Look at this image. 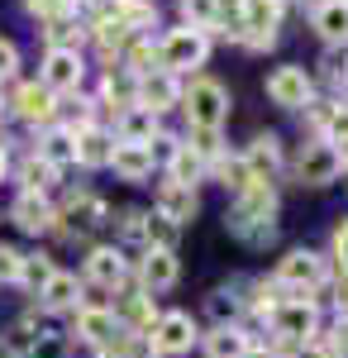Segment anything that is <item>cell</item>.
I'll use <instances>...</instances> for the list:
<instances>
[{
  "instance_id": "1",
  "label": "cell",
  "mask_w": 348,
  "mask_h": 358,
  "mask_svg": "<svg viewBox=\"0 0 348 358\" xmlns=\"http://www.w3.org/2000/svg\"><path fill=\"white\" fill-rule=\"evenodd\" d=\"M277 192H272V182H248L239 196H234V210H229V224L239 229L248 244H272L277 239Z\"/></svg>"
},
{
  "instance_id": "2",
  "label": "cell",
  "mask_w": 348,
  "mask_h": 358,
  "mask_svg": "<svg viewBox=\"0 0 348 358\" xmlns=\"http://www.w3.org/2000/svg\"><path fill=\"white\" fill-rule=\"evenodd\" d=\"M182 110H187L191 129H224V120H229V91L215 77H196L182 91Z\"/></svg>"
},
{
  "instance_id": "3",
  "label": "cell",
  "mask_w": 348,
  "mask_h": 358,
  "mask_svg": "<svg viewBox=\"0 0 348 358\" xmlns=\"http://www.w3.org/2000/svg\"><path fill=\"white\" fill-rule=\"evenodd\" d=\"M205 57H210V34H201V29H172L167 38L158 43V62L162 72H196V67H205Z\"/></svg>"
},
{
  "instance_id": "4",
  "label": "cell",
  "mask_w": 348,
  "mask_h": 358,
  "mask_svg": "<svg viewBox=\"0 0 348 358\" xmlns=\"http://www.w3.org/2000/svg\"><path fill=\"white\" fill-rule=\"evenodd\" d=\"M339 172H344V148H334L324 138L300 143V153H296V182L300 187H329Z\"/></svg>"
},
{
  "instance_id": "5",
  "label": "cell",
  "mask_w": 348,
  "mask_h": 358,
  "mask_svg": "<svg viewBox=\"0 0 348 358\" xmlns=\"http://www.w3.org/2000/svg\"><path fill=\"white\" fill-rule=\"evenodd\" d=\"M277 29H282V5L277 0H243L239 34H234L243 48H272L277 43Z\"/></svg>"
},
{
  "instance_id": "6",
  "label": "cell",
  "mask_w": 348,
  "mask_h": 358,
  "mask_svg": "<svg viewBox=\"0 0 348 358\" xmlns=\"http://www.w3.org/2000/svg\"><path fill=\"white\" fill-rule=\"evenodd\" d=\"M268 320H272V334H277V339H291V344H310V339L320 334V310H315L310 296L282 301Z\"/></svg>"
},
{
  "instance_id": "7",
  "label": "cell",
  "mask_w": 348,
  "mask_h": 358,
  "mask_svg": "<svg viewBox=\"0 0 348 358\" xmlns=\"http://www.w3.org/2000/svg\"><path fill=\"white\" fill-rule=\"evenodd\" d=\"M38 82L48 86L53 96H77L81 82H86V57L77 48H48L43 67H38Z\"/></svg>"
},
{
  "instance_id": "8",
  "label": "cell",
  "mask_w": 348,
  "mask_h": 358,
  "mask_svg": "<svg viewBox=\"0 0 348 358\" xmlns=\"http://www.w3.org/2000/svg\"><path fill=\"white\" fill-rule=\"evenodd\" d=\"M57 229L62 234H96V229H106L115 215H110V201L106 196H96V192H77V196H67V206L57 210Z\"/></svg>"
},
{
  "instance_id": "9",
  "label": "cell",
  "mask_w": 348,
  "mask_h": 358,
  "mask_svg": "<svg viewBox=\"0 0 348 358\" xmlns=\"http://www.w3.org/2000/svg\"><path fill=\"white\" fill-rule=\"evenodd\" d=\"M272 282H282L291 296H305V292L324 287V258L315 248H291V253L277 263V277H272Z\"/></svg>"
},
{
  "instance_id": "10",
  "label": "cell",
  "mask_w": 348,
  "mask_h": 358,
  "mask_svg": "<svg viewBox=\"0 0 348 358\" xmlns=\"http://www.w3.org/2000/svg\"><path fill=\"white\" fill-rule=\"evenodd\" d=\"M268 101L282 106V110H305V106L315 101V77H310L305 67L287 62V67H277L268 77Z\"/></svg>"
},
{
  "instance_id": "11",
  "label": "cell",
  "mask_w": 348,
  "mask_h": 358,
  "mask_svg": "<svg viewBox=\"0 0 348 358\" xmlns=\"http://www.w3.org/2000/svg\"><path fill=\"white\" fill-rule=\"evenodd\" d=\"M148 339H153L158 358H172V354H187L191 344L201 339V330H196V320H191L187 310H167V315H158V320H153Z\"/></svg>"
},
{
  "instance_id": "12",
  "label": "cell",
  "mask_w": 348,
  "mask_h": 358,
  "mask_svg": "<svg viewBox=\"0 0 348 358\" xmlns=\"http://www.w3.org/2000/svg\"><path fill=\"white\" fill-rule=\"evenodd\" d=\"M134 106H138V110H148V115H162V110H172V106H182V82H177L172 72L153 67V72H143V77H138Z\"/></svg>"
},
{
  "instance_id": "13",
  "label": "cell",
  "mask_w": 348,
  "mask_h": 358,
  "mask_svg": "<svg viewBox=\"0 0 348 358\" xmlns=\"http://www.w3.org/2000/svg\"><path fill=\"white\" fill-rule=\"evenodd\" d=\"M10 220L20 224L24 234H48V229H57V210L48 206V196L43 192H20L15 196V206H10Z\"/></svg>"
},
{
  "instance_id": "14",
  "label": "cell",
  "mask_w": 348,
  "mask_h": 358,
  "mask_svg": "<svg viewBox=\"0 0 348 358\" xmlns=\"http://www.w3.org/2000/svg\"><path fill=\"white\" fill-rule=\"evenodd\" d=\"M177 277H182L177 248H148V253H143V263H138V282H143L148 296H153V292H167V287H177Z\"/></svg>"
},
{
  "instance_id": "15",
  "label": "cell",
  "mask_w": 348,
  "mask_h": 358,
  "mask_svg": "<svg viewBox=\"0 0 348 358\" xmlns=\"http://www.w3.org/2000/svg\"><path fill=\"white\" fill-rule=\"evenodd\" d=\"M310 24L329 48H348V0H315Z\"/></svg>"
},
{
  "instance_id": "16",
  "label": "cell",
  "mask_w": 348,
  "mask_h": 358,
  "mask_svg": "<svg viewBox=\"0 0 348 358\" xmlns=\"http://www.w3.org/2000/svg\"><path fill=\"white\" fill-rule=\"evenodd\" d=\"M15 115H20L24 124H53L57 120V96L43 82H24L15 91Z\"/></svg>"
},
{
  "instance_id": "17",
  "label": "cell",
  "mask_w": 348,
  "mask_h": 358,
  "mask_svg": "<svg viewBox=\"0 0 348 358\" xmlns=\"http://www.w3.org/2000/svg\"><path fill=\"white\" fill-rule=\"evenodd\" d=\"M86 277L96 282V287H124L129 282V258L119 253V248H110V244H101V248H91L86 253Z\"/></svg>"
},
{
  "instance_id": "18",
  "label": "cell",
  "mask_w": 348,
  "mask_h": 358,
  "mask_svg": "<svg viewBox=\"0 0 348 358\" xmlns=\"http://www.w3.org/2000/svg\"><path fill=\"white\" fill-rule=\"evenodd\" d=\"M110 167H115L124 182H148V177H153V167H158V153H153L148 143H119V138H115Z\"/></svg>"
},
{
  "instance_id": "19",
  "label": "cell",
  "mask_w": 348,
  "mask_h": 358,
  "mask_svg": "<svg viewBox=\"0 0 348 358\" xmlns=\"http://www.w3.org/2000/svg\"><path fill=\"white\" fill-rule=\"evenodd\" d=\"M115 334H119V320H115V310H106V306H77V339H81V344H91V349H106Z\"/></svg>"
},
{
  "instance_id": "20",
  "label": "cell",
  "mask_w": 348,
  "mask_h": 358,
  "mask_svg": "<svg viewBox=\"0 0 348 358\" xmlns=\"http://www.w3.org/2000/svg\"><path fill=\"white\" fill-rule=\"evenodd\" d=\"M243 163H248V172H253V182H272L277 167H282V138L277 134H258L253 143H248Z\"/></svg>"
},
{
  "instance_id": "21",
  "label": "cell",
  "mask_w": 348,
  "mask_h": 358,
  "mask_svg": "<svg viewBox=\"0 0 348 358\" xmlns=\"http://www.w3.org/2000/svg\"><path fill=\"white\" fill-rule=\"evenodd\" d=\"M72 138H77V163L81 167H110L115 134H106L101 124H86V129H72Z\"/></svg>"
},
{
  "instance_id": "22",
  "label": "cell",
  "mask_w": 348,
  "mask_h": 358,
  "mask_svg": "<svg viewBox=\"0 0 348 358\" xmlns=\"http://www.w3.org/2000/svg\"><path fill=\"white\" fill-rule=\"evenodd\" d=\"M153 215H162L167 224L182 229V224L196 215V192H191V187H177V182H162L158 187V210H153Z\"/></svg>"
},
{
  "instance_id": "23",
  "label": "cell",
  "mask_w": 348,
  "mask_h": 358,
  "mask_svg": "<svg viewBox=\"0 0 348 358\" xmlns=\"http://www.w3.org/2000/svg\"><path fill=\"white\" fill-rule=\"evenodd\" d=\"M134 96H138V77L124 72V67H110L106 82H101V106H110V110H129Z\"/></svg>"
},
{
  "instance_id": "24",
  "label": "cell",
  "mask_w": 348,
  "mask_h": 358,
  "mask_svg": "<svg viewBox=\"0 0 348 358\" xmlns=\"http://www.w3.org/2000/svg\"><path fill=\"white\" fill-rule=\"evenodd\" d=\"M38 158L48 167H62L67 163H77V138H72V129H57V124H48V134L38 138Z\"/></svg>"
},
{
  "instance_id": "25",
  "label": "cell",
  "mask_w": 348,
  "mask_h": 358,
  "mask_svg": "<svg viewBox=\"0 0 348 358\" xmlns=\"http://www.w3.org/2000/svg\"><path fill=\"white\" fill-rule=\"evenodd\" d=\"M158 115L138 110V106H129V110H119V143H148L153 148V138H158Z\"/></svg>"
},
{
  "instance_id": "26",
  "label": "cell",
  "mask_w": 348,
  "mask_h": 358,
  "mask_svg": "<svg viewBox=\"0 0 348 358\" xmlns=\"http://www.w3.org/2000/svg\"><path fill=\"white\" fill-rule=\"evenodd\" d=\"M81 296V282L72 273H53L48 282H43V292H38V306L43 310H72Z\"/></svg>"
},
{
  "instance_id": "27",
  "label": "cell",
  "mask_w": 348,
  "mask_h": 358,
  "mask_svg": "<svg viewBox=\"0 0 348 358\" xmlns=\"http://www.w3.org/2000/svg\"><path fill=\"white\" fill-rule=\"evenodd\" d=\"M167 163H172V177H167V182L191 187V192H196V182H201V177H205V167H210L201 153H196V148H187V143H177V148L167 153Z\"/></svg>"
},
{
  "instance_id": "28",
  "label": "cell",
  "mask_w": 348,
  "mask_h": 358,
  "mask_svg": "<svg viewBox=\"0 0 348 358\" xmlns=\"http://www.w3.org/2000/svg\"><path fill=\"white\" fill-rule=\"evenodd\" d=\"M205 349H210V358H243L248 354V334L234 330V325H219L215 334H205Z\"/></svg>"
},
{
  "instance_id": "29",
  "label": "cell",
  "mask_w": 348,
  "mask_h": 358,
  "mask_svg": "<svg viewBox=\"0 0 348 358\" xmlns=\"http://www.w3.org/2000/svg\"><path fill=\"white\" fill-rule=\"evenodd\" d=\"M53 182H57V167H48L38 153H29L24 163H20V187L24 192H48Z\"/></svg>"
},
{
  "instance_id": "30",
  "label": "cell",
  "mask_w": 348,
  "mask_h": 358,
  "mask_svg": "<svg viewBox=\"0 0 348 358\" xmlns=\"http://www.w3.org/2000/svg\"><path fill=\"white\" fill-rule=\"evenodd\" d=\"M182 20H187V29L210 34V29H219V0H182Z\"/></svg>"
},
{
  "instance_id": "31",
  "label": "cell",
  "mask_w": 348,
  "mask_h": 358,
  "mask_svg": "<svg viewBox=\"0 0 348 358\" xmlns=\"http://www.w3.org/2000/svg\"><path fill=\"white\" fill-rule=\"evenodd\" d=\"M53 273H57V268H53V258L34 253V258H24V263H20V277H15V282H20L24 292H34V296H38V292H43V282H48Z\"/></svg>"
},
{
  "instance_id": "32",
  "label": "cell",
  "mask_w": 348,
  "mask_h": 358,
  "mask_svg": "<svg viewBox=\"0 0 348 358\" xmlns=\"http://www.w3.org/2000/svg\"><path fill=\"white\" fill-rule=\"evenodd\" d=\"M215 177H219L234 196L253 182V172H248V163H243V153H234V158H224V153H219V158H215Z\"/></svg>"
},
{
  "instance_id": "33",
  "label": "cell",
  "mask_w": 348,
  "mask_h": 358,
  "mask_svg": "<svg viewBox=\"0 0 348 358\" xmlns=\"http://www.w3.org/2000/svg\"><path fill=\"white\" fill-rule=\"evenodd\" d=\"M106 354H115V358H158V349H153V339L148 334H115L106 344Z\"/></svg>"
},
{
  "instance_id": "34",
  "label": "cell",
  "mask_w": 348,
  "mask_h": 358,
  "mask_svg": "<svg viewBox=\"0 0 348 358\" xmlns=\"http://www.w3.org/2000/svg\"><path fill=\"white\" fill-rule=\"evenodd\" d=\"M29 15H38L43 24H57V20H77L81 0H24Z\"/></svg>"
},
{
  "instance_id": "35",
  "label": "cell",
  "mask_w": 348,
  "mask_h": 358,
  "mask_svg": "<svg viewBox=\"0 0 348 358\" xmlns=\"http://www.w3.org/2000/svg\"><path fill=\"white\" fill-rule=\"evenodd\" d=\"M67 354H72V339L57 330H38L34 349H29V358H67Z\"/></svg>"
},
{
  "instance_id": "36",
  "label": "cell",
  "mask_w": 348,
  "mask_h": 358,
  "mask_svg": "<svg viewBox=\"0 0 348 358\" xmlns=\"http://www.w3.org/2000/svg\"><path fill=\"white\" fill-rule=\"evenodd\" d=\"M43 38H48V48H77L81 53V24L77 20H57V24H48Z\"/></svg>"
},
{
  "instance_id": "37",
  "label": "cell",
  "mask_w": 348,
  "mask_h": 358,
  "mask_svg": "<svg viewBox=\"0 0 348 358\" xmlns=\"http://www.w3.org/2000/svg\"><path fill=\"white\" fill-rule=\"evenodd\" d=\"M119 234H124L129 244L148 248V210H119Z\"/></svg>"
},
{
  "instance_id": "38",
  "label": "cell",
  "mask_w": 348,
  "mask_h": 358,
  "mask_svg": "<svg viewBox=\"0 0 348 358\" xmlns=\"http://www.w3.org/2000/svg\"><path fill=\"white\" fill-rule=\"evenodd\" d=\"M187 148H196L205 163H215L224 148H219V129H191V138H187Z\"/></svg>"
},
{
  "instance_id": "39",
  "label": "cell",
  "mask_w": 348,
  "mask_h": 358,
  "mask_svg": "<svg viewBox=\"0 0 348 358\" xmlns=\"http://www.w3.org/2000/svg\"><path fill=\"white\" fill-rule=\"evenodd\" d=\"M210 310H215V320H219V325H229V320L239 315V296H229V287H219V292L210 296Z\"/></svg>"
},
{
  "instance_id": "40",
  "label": "cell",
  "mask_w": 348,
  "mask_h": 358,
  "mask_svg": "<svg viewBox=\"0 0 348 358\" xmlns=\"http://www.w3.org/2000/svg\"><path fill=\"white\" fill-rule=\"evenodd\" d=\"M324 143H334V148H339V143H348V110L344 106H334V115H329V124H324Z\"/></svg>"
},
{
  "instance_id": "41",
  "label": "cell",
  "mask_w": 348,
  "mask_h": 358,
  "mask_svg": "<svg viewBox=\"0 0 348 358\" xmlns=\"http://www.w3.org/2000/svg\"><path fill=\"white\" fill-rule=\"evenodd\" d=\"M20 263H24V253L10 244H0V282H15L20 277Z\"/></svg>"
},
{
  "instance_id": "42",
  "label": "cell",
  "mask_w": 348,
  "mask_h": 358,
  "mask_svg": "<svg viewBox=\"0 0 348 358\" xmlns=\"http://www.w3.org/2000/svg\"><path fill=\"white\" fill-rule=\"evenodd\" d=\"M15 72H20V48H15L10 38H0V82L15 77Z\"/></svg>"
},
{
  "instance_id": "43",
  "label": "cell",
  "mask_w": 348,
  "mask_h": 358,
  "mask_svg": "<svg viewBox=\"0 0 348 358\" xmlns=\"http://www.w3.org/2000/svg\"><path fill=\"white\" fill-rule=\"evenodd\" d=\"M324 344L334 349V358H348V320H344V315H339V325H334V330L324 334Z\"/></svg>"
},
{
  "instance_id": "44",
  "label": "cell",
  "mask_w": 348,
  "mask_h": 358,
  "mask_svg": "<svg viewBox=\"0 0 348 358\" xmlns=\"http://www.w3.org/2000/svg\"><path fill=\"white\" fill-rule=\"evenodd\" d=\"M334 258H339V268H344V277H348V220L334 229Z\"/></svg>"
},
{
  "instance_id": "45",
  "label": "cell",
  "mask_w": 348,
  "mask_h": 358,
  "mask_svg": "<svg viewBox=\"0 0 348 358\" xmlns=\"http://www.w3.org/2000/svg\"><path fill=\"white\" fill-rule=\"evenodd\" d=\"M300 358H334V349H329V344H324L320 334H315L310 344H300Z\"/></svg>"
},
{
  "instance_id": "46",
  "label": "cell",
  "mask_w": 348,
  "mask_h": 358,
  "mask_svg": "<svg viewBox=\"0 0 348 358\" xmlns=\"http://www.w3.org/2000/svg\"><path fill=\"white\" fill-rule=\"evenodd\" d=\"M339 315H344V320H348V277H344V282H339Z\"/></svg>"
},
{
  "instance_id": "47",
  "label": "cell",
  "mask_w": 348,
  "mask_h": 358,
  "mask_svg": "<svg viewBox=\"0 0 348 358\" xmlns=\"http://www.w3.org/2000/svg\"><path fill=\"white\" fill-rule=\"evenodd\" d=\"M243 358H287V354H277V349H248Z\"/></svg>"
},
{
  "instance_id": "48",
  "label": "cell",
  "mask_w": 348,
  "mask_h": 358,
  "mask_svg": "<svg viewBox=\"0 0 348 358\" xmlns=\"http://www.w3.org/2000/svg\"><path fill=\"white\" fill-rule=\"evenodd\" d=\"M5 163H10V153H5V143H0V177H5Z\"/></svg>"
},
{
  "instance_id": "49",
  "label": "cell",
  "mask_w": 348,
  "mask_h": 358,
  "mask_svg": "<svg viewBox=\"0 0 348 358\" xmlns=\"http://www.w3.org/2000/svg\"><path fill=\"white\" fill-rule=\"evenodd\" d=\"M344 167H348V153H344Z\"/></svg>"
},
{
  "instance_id": "50",
  "label": "cell",
  "mask_w": 348,
  "mask_h": 358,
  "mask_svg": "<svg viewBox=\"0 0 348 358\" xmlns=\"http://www.w3.org/2000/svg\"><path fill=\"white\" fill-rule=\"evenodd\" d=\"M277 5H282V0H277Z\"/></svg>"
}]
</instances>
